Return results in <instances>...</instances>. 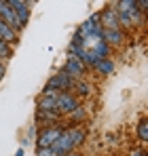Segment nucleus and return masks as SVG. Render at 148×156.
Wrapping results in <instances>:
<instances>
[{
  "instance_id": "4",
  "label": "nucleus",
  "mask_w": 148,
  "mask_h": 156,
  "mask_svg": "<svg viewBox=\"0 0 148 156\" xmlns=\"http://www.w3.org/2000/svg\"><path fill=\"white\" fill-rule=\"evenodd\" d=\"M61 131H64L61 125H53V127H47L45 131H40V135L36 137V148H51L57 141V137L61 135Z\"/></svg>"
},
{
  "instance_id": "15",
  "label": "nucleus",
  "mask_w": 148,
  "mask_h": 156,
  "mask_svg": "<svg viewBox=\"0 0 148 156\" xmlns=\"http://www.w3.org/2000/svg\"><path fill=\"white\" fill-rule=\"evenodd\" d=\"M11 55H13V49H11V44H6L4 40H0V61H9L11 59Z\"/></svg>"
},
{
  "instance_id": "8",
  "label": "nucleus",
  "mask_w": 148,
  "mask_h": 156,
  "mask_svg": "<svg viewBox=\"0 0 148 156\" xmlns=\"http://www.w3.org/2000/svg\"><path fill=\"white\" fill-rule=\"evenodd\" d=\"M9 2H11V6H13L15 15H17L19 26L25 27L28 21H30V2H24V0H9Z\"/></svg>"
},
{
  "instance_id": "5",
  "label": "nucleus",
  "mask_w": 148,
  "mask_h": 156,
  "mask_svg": "<svg viewBox=\"0 0 148 156\" xmlns=\"http://www.w3.org/2000/svg\"><path fill=\"white\" fill-rule=\"evenodd\" d=\"M0 19H2L9 27H13L17 34H21V30H24V27L19 26L17 15H15V11H13V6H11V2H9V0H0Z\"/></svg>"
},
{
  "instance_id": "16",
  "label": "nucleus",
  "mask_w": 148,
  "mask_h": 156,
  "mask_svg": "<svg viewBox=\"0 0 148 156\" xmlns=\"http://www.w3.org/2000/svg\"><path fill=\"white\" fill-rule=\"evenodd\" d=\"M74 91H76V93H80L83 97H87V95H91V84H89V82H85V80H78V82H76V87H74Z\"/></svg>"
},
{
  "instance_id": "21",
  "label": "nucleus",
  "mask_w": 148,
  "mask_h": 156,
  "mask_svg": "<svg viewBox=\"0 0 148 156\" xmlns=\"http://www.w3.org/2000/svg\"><path fill=\"white\" fill-rule=\"evenodd\" d=\"M15 156H24V150H17V152H15Z\"/></svg>"
},
{
  "instance_id": "10",
  "label": "nucleus",
  "mask_w": 148,
  "mask_h": 156,
  "mask_svg": "<svg viewBox=\"0 0 148 156\" xmlns=\"http://www.w3.org/2000/svg\"><path fill=\"white\" fill-rule=\"evenodd\" d=\"M0 40H4L6 44H15V42H19V34H17L13 27H9L2 19H0Z\"/></svg>"
},
{
  "instance_id": "20",
  "label": "nucleus",
  "mask_w": 148,
  "mask_h": 156,
  "mask_svg": "<svg viewBox=\"0 0 148 156\" xmlns=\"http://www.w3.org/2000/svg\"><path fill=\"white\" fill-rule=\"evenodd\" d=\"M4 74H6V63H4V61H0V80L4 78Z\"/></svg>"
},
{
  "instance_id": "9",
  "label": "nucleus",
  "mask_w": 148,
  "mask_h": 156,
  "mask_svg": "<svg viewBox=\"0 0 148 156\" xmlns=\"http://www.w3.org/2000/svg\"><path fill=\"white\" fill-rule=\"evenodd\" d=\"M102 40L108 47H121L125 40L123 30H102Z\"/></svg>"
},
{
  "instance_id": "19",
  "label": "nucleus",
  "mask_w": 148,
  "mask_h": 156,
  "mask_svg": "<svg viewBox=\"0 0 148 156\" xmlns=\"http://www.w3.org/2000/svg\"><path fill=\"white\" fill-rule=\"evenodd\" d=\"M129 156H148V154L142 150V148H138V150H131V152H129Z\"/></svg>"
},
{
  "instance_id": "17",
  "label": "nucleus",
  "mask_w": 148,
  "mask_h": 156,
  "mask_svg": "<svg viewBox=\"0 0 148 156\" xmlns=\"http://www.w3.org/2000/svg\"><path fill=\"white\" fill-rule=\"evenodd\" d=\"M40 97H49V99H57L59 97V91H55V89H49V87H45V91H43V95Z\"/></svg>"
},
{
  "instance_id": "3",
  "label": "nucleus",
  "mask_w": 148,
  "mask_h": 156,
  "mask_svg": "<svg viewBox=\"0 0 148 156\" xmlns=\"http://www.w3.org/2000/svg\"><path fill=\"white\" fill-rule=\"evenodd\" d=\"M47 87H49V89H55V91H59V93H70V91H74L76 82H74L72 78L61 70V72H57V74H53V76L49 78Z\"/></svg>"
},
{
  "instance_id": "2",
  "label": "nucleus",
  "mask_w": 148,
  "mask_h": 156,
  "mask_svg": "<svg viewBox=\"0 0 148 156\" xmlns=\"http://www.w3.org/2000/svg\"><path fill=\"white\" fill-rule=\"evenodd\" d=\"M76 108H80V104H78V97L74 93H59V97L55 99V112L61 116H68Z\"/></svg>"
},
{
  "instance_id": "14",
  "label": "nucleus",
  "mask_w": 148,
  "mask_h": 156,
  "mask_svg": "<svg viewBox=\"0 0 148 156\" xmlns=\"http://www.w3.org/2000/svg\"><path fill=\"white\" fill-rule=\"evenodd\" d=\"M138 139L148 144V118H144V120L138 122Z\"/></svg>"
},
{
  "instance_id": "6",
  "label": "nucleus",
  "mask_w": 148,
  "mask_h": 156,
  "mask_svg": "<svg viewBox=\"0 0 148 156\" xmlns=\"http://www.w3.org/2000/svg\"><path fill=\"white\" fill-rule=\"evenodd\" d=\"M85 63L78 59V57H72V55H68V59H66V66H64V72L68 74V76L72 78L74 82H78V80H83L85 76Z\"/></svg>"
},
{
  "instance_id": "11",
  "label": "nucleus",
  "mask_w": 148,
  "mask_h": 156,
  "mask_svg": "<svg viewBox=\"0 0 148 156\" xmlns=\"http://www.w3.org/2000/svg\"><path fill=\"white\" fill-rule=\"evenodd\" d=\"M95 72H98L99 76H110L112 72H114V61L108 57V59H99L98 61V66L93 68Z\"/></svg>"
},
{
  "instance_id": "18",
  "label": "nucleus",
  "mask_w": 148,
  "mask_h": 156,
  "mask_svg": "<svg viewBox=\"0 0 148 156\" xmlns=\"http://www.w3.org/2000/svg\"><path fill=\"white\" fill-rule=\"evenodd\" d=\"M36 156H57L53 148H36Z\"/></svg>"
},
{
  "instance_id": "13",
  "label": "nucleus",
  "mask_w": 148,
  "mask_h": 156,
  "mask_svg": "<svg viewBox=\"0 0 148 156\" xmlns=\"http://www.w3.org/2000/svg\"><path fill=\"white\" fill-rule=\"evenodd\" d=\"M89 51L93 53L98 59H108V55H110V47H108V44L102 40V42H98V44H95L93 49H89Z\"/></svg>"
},
{
  "instance_id": "7",
  "label": "nucleus",
  "mask_w": 148,
  "mask_h": 156,
  "mask_svg": "<svg viewBox=\"0 0 148 156\" xmlns=\"http://www.w3.org/2000/svg\"><path fill=\"white\" fill-rule=\"evenodd\" d=\"M99 27H102V30H121L117 9L106 6V9H102V11H99Z\"/></svg>"
},
{
  "instance_id": "1",
  "label": "nucleus",
  "mask_w": 148,
  "mask_h": 156,
  "mask_svg": "<svg viewBox=\"0 0 148 156\" xmlns=\"http://www.w3.org/2000/svg\"><path fill=\"white\" fill-rule=\"evenodd\" d=\"M117 13H119V26L129 27L140 19V11H138V2L135 0H121L114 4Z\"/></svg>"
},
{
  "instance_id": "12",
  "label": "nucleus",
  "mask_w": 148,
  "mask_h": 156,
  "mask_svg": "<svg viewBox=\"0 0 148 156\" xmlns=\"http://www.w3.org/2000/svg\"><path fill=\"white\" fill-rule=\"evenodd\" d=\"M87 118V112H85V108H76L74 112L68 114V120H70V127H78V122H83Z\"/></svg>"
}]
</instances>
